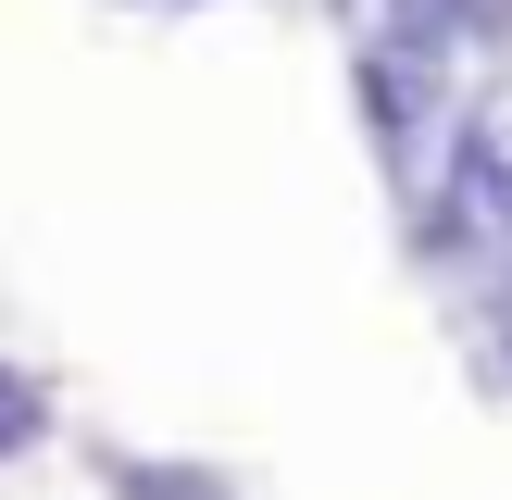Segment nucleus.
Wrapping results in <instances>:
<instances>
[{"label": "nucleus", "mask_w": 512, "mask_h": 500, "mask_svg": "<svg viewBox=\"0 0 512 500\" xmlns=\"http://www.w3.org/2000/svg\"><path fill=\"white\" fill-rule=\"evenodd\" d=\"M363 125H375V150H388L400 188H425L438 138L463 125V63L425 50V38H400V25H375V50H363Z\"/></svg>", "instance_id": "nucleus-1"}, {"label": "nucleus", "mask_w": 512, "mask_h": 500, "mask_svg": "<svg viewBox=\"0 0 512 500\" xmlns=\"http://www.w3.org/2000/svg\"><path fill=\"white\" fill-rule=\"evenodd\" d=\"M413 200H425L413 213L425 250H512V113H463Z\"/></svg>", "instance_id": "nucleus-2"}, {"label": "nucleus", "mask_w": 512, "mask_h": 500, "mask_svg": "<svg viewBox=\"0 0 512 500\" xmlns=\"http://www.w3.org/2000/svg\"><path fill=\"white\" fill-rule=\"evenodd\" d=\"M400 38L450 50V63H475V50H512V0H388Z\"/></svg>", "instance_id": "nucleus-3"}, {"label": "nucleus", "mask_w": 512, "mask_h": 500, "mask_svg": "<svg viewBox=\"0 0 512 500\" xmlns=\"http://www.w3.org/2000/svg\"><path fill=\"white\" fill-rule=\"evenodd\" d=\"M100 475H113V500H238L225 475H200V463H138V450H100Z\"/></svg>", "instance_id": "nucleus-4"}, {"label": "nucleus", "mask_w": 512, "mask_h": 500, "mask_svg": "<svg viewBox=\"0 0 512 500\" xmlns=\"http://www.w3.org/2000/svg\"><path fill=\"white\" fill-rule=\"evenodd\" d=\"M38 425H50V413H38V388H25V375L0 363V450H25V438H38Z\"/></svg>", "instance_id": "nucleus-5"}, {"label": "nucleus", "mask_w": 512, "mask_h": 500, "mask_svg": "<svg viewBox=\"0 0 512 500\" xmlns=\"http://www.w3.org/2000/svg\"><path fill=\"white\" fill-rule=\"evenodd\" d=\"M488 338H500V363H512V275L488 288Z\"/></svg>", "instance_id": "nucleus-6"}]
</instances>
